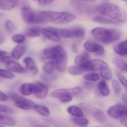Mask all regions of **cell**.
<instances>
[{"label": "cell", "mask_w": 127, "mask_h": 127, "mask_svg": "<svg viewBox=\"0 0 127 127\" xmlns=\"http://www.w3.org/2000/svg\"><path fill=\"white\" fill-rule=\"evenodd\" d=\"M45 58L55 63L56 68L61 72H64L66 69L68 61L67 54L65 50L60 46L46 48L43 51Z\"/></svg>", "instance_id": "cell-1"}, {"label": "cell", "mask_w": 127, "mask_h": 127, "mask_svg": "<svg viewBox=\"0 0 127 127\" xmlns=\"http://www.w3.org/2000/svg\"><path fill=\"white\" fill-rule=\"evenodd\" d=\"M96 9L102 14L117 21L124 23L126 21V12L116 5L105 3L97 5Z\"/></svg>", "instance_id": "cell-2"}, {"label": "cell", "mask_w": 127, "mask_h": 127, "mask_svg": "<svg viewBox=\"0 0 127 127\" xmlns=\"http://www.w3.org/2000/svg\"><path fill=\"white\" fill-rule=\"evenodd\" d=\"M91 34L94 37L105 44L112 43L121 37V33L119 30L101 27L94 29Z\"/></svg>", "instance_id": "cell-3"}, {"label": "cell", "mask_w": 127, "mask_h": 127, "mask_svg": "<svg viewBox=\"0 0 127 127\" xmlns=\"http://www.w3.org/2000/svg\"><path fill=\"white\" fill-rule=\"evenodd\" d=\"M49 20V21L56 24L67 23L74 21L75 17L67 12H56L50 11L41 12Z\"/></svg>", "instance_id": "cell-4"}, {"label": "cell", "mask_w": 127, "mask_h": 127, "mask_svg": "<svg viewBox=\"0 0 127 127\" xmlns=\"http://www.w3.org/2000/svg\"><path fill=\"white\" fill-rule=\"evenodd\" d=\"M24 20L30 24H43L48 23L49 20L41 12H34L28 7H24L22 10Z\"/></svg>", "instance_id": "cell-5"}, {"label": "cell", "mask_w": 127, "mask_h": 127, "mask_svg": "<svg viewBox=\"0 0 127 127\" xmlns=\"http://www.w3.org/2000/svg\"><path fill=\"white\" fill-rule=\"evenodd\" d=\"M79 106L82 110L100 123L103 124L107 122L105 114L101 110L94 107L86 103H81Z\"/></svg>", "instance_id": "cell-6"}, {"label": "cell", "mask_w": 127, "mask_h": 127, "mask_svg": "<svg viewBox=\"0 0 127 127\" xmlns=\"http://www.w3.org/2000/svg\"><path fill=\"white\" fill-rule=\"evenodd\" d=\"M12 98L14 102L15 105L23 110H32L34 109L37 104L34 101L16 94H13Z\"/></svg>", "instance_id": "cell-7"}, {"label": "cell", "mask_w": 127, "mask_h": 127, "mask_svg": "<svg viewBox=\"0 0 127 127\" xmlns=\"http://www.w3.org/2000/svg\"><path fill=\"white\" fill-rule=\"evenodd\" d=\"M107 112L111 117L117 119L127 117V106L121 104L113 105L107 110Z\"/></svg>", "instance_id": "cell-8"}, {"label": "cell", "mask_w": 127, "mask_h": 127, "mask_svg": "<svg viewBox=\"0 0 127 127\" xmlns=\"http://www.w3.org/2000/svg\"><path fill=\"white\" fill-rule=\"evenodd\" d=\"M34 28L52 41L59 42L61 40L60 30L57 28L53 27H47L45 29L38 27Z\"/></svg>", "instance_id": "cell-9"}, {"label": "cell", "mask_w": 127, "mask_h": 127, "mask_svg": "<svg viewBox=\"0 0 127 127\" xmlns=\"http://www.w3.org/2000/svg\"><path fill=\"white\" fill-rule=\"evenodd\" d=\"M60 34L64 37H82L85 35V31L82 28H74L71 29H62L60 30Z\"/></svg>", "instance_id": "cell-10"}, {"label": "cell", "mask_w": 127, "mask_h": 127, "mask_svg": "<svg viewBox=\"0 0 127 127\" xmlns=\"http://www.w3.org/2000/svg\"><path fill=\"white\" fill-rule=\"evenodd\" d=\"M107 67H108V64L102 60L98 59L90 60L85 67V71H98Z\"/></svg>", "instance_id": "cell-11"}, {"label": "cell", "mask_w": 127, "mask_h": 127, "mask_svg": "<svg viewBox=\"0 0 127 127\" xmlns=\"http://www.w3.org/2000/svg\"><path fill=\"white\" fill-rule=\"evenodd\" d=\"M84 48L86 51L89 52L95 53L99 55L104 53V47L99 44L92 41H86L84 44Z\"/></svg>", "instance_id": "cell-12"}, {"label": "cell", "mask_w": 127, "mask_h": 127, "mask_svg": "<svg viewBox=\"0 0 127 127\" xmlns=\"http://www.w3.org/2000/svg\"><path fill=\"white\" fill-rule=\"evenodd\" d=\"M5 65L6 68L12 72L21 73L27 72L26 69L22 66L20 63L11 59L6 62Z\"/></svg>", "instance_id": "cell-13"}, {"label": "cell", "mask_w": 127, "mask_h": 127, "mask_svg": "<svg viewBox=\"0 0 127 127\" xmlns=\"http://www.w3.org/2000/svg\"><path fill=\"white\" fill-rule=\"evenodd\" d=\"M90 60V56L88 53L84 52L81 55L76 56L74 61L76 66L81 67L85 72V67Z\"/></svg>", "instance_id": "cell-14"}, {"label": "cell", "mask_w": 127, "mask_h": 127, "mask_svg": "<svg viewBox=\"0 0 127 127\" xmlns=\"http://www.w3.org/2000/svg\"><path fill=\"white\" fill-rule=\"evenodd\" d=\"M36 91L35 96L37 98L40 99L45 98L48 93V88L46 85L41 82H37L35 84Z\"/></svg>", "instance_id": "cell-15"}, {"label": "cell", "mask_w": 127, "mask_h": 127, "mask_svg": "<svg viewBox=\"0 0 127 127\" xmlns=\"http://www.w3.org/2000/svg\"><path fill=\"white\" fill-rule=\"evenodd\" d=\"M20 92L24 95L28 96L32 94H34L36 91L35 84L30 83H25L21 85L20 87Z\"/></svg>", "instance_id": "cell-16"}, {"label": "cell", "mask_w": 127, "mask_h": 127, "mask_svg": "<svg viewBox=\"0 0 127 127\" xmlns=\"http://www.w3.org/2000/svg\"><path fill=\"white\" fill-rule=\"evenodd\" d=\"M26 50V46L25 44H18L16 46L12 51V56L15 60H19L23 55Z\"/></svg>", "instance_id": "cell-17"}, {"label": "cell", "mask_w": 127, "mask_h": 127, "mask_svg": "<svg viewBox=\"0 0 127 127\" xmlns=\"http://www.w3.org/2000/svg\"><path fill=\"white\" fill-rule=\"evenodd\" d=\"M24 62L26 64L27 69L30 70L32 74L36 75L38 73V69L36 65V62L33 59L30 57L25 58L24 59Z\"/></svg>", "instance_id": "cell-18"}, {"label": "cell", "mask_w": 127, "mask_h": 127, "mask_svg": "<svg viewBox=\"0 0 127 127\" xmlns=\"http://www.w3.org/2000/svg\"><path fill=\"white\" fill-rule=\"evenodd\" d=\"M113 49L117 54L120 55H126L127 53V40L114 44Z\"/></svg>", "instance_id": "cell-19"}, {"label": "cell", "mask_w": 127, "mask_h": 127, "mask_svg": "<svg viewBox=\"0 0 127 127\" xmlns=\"http://www.w3.org/2000/svg\"><path fill=\"white\" fill-rule=\"evenodd\" d=\"M18 0H0V9L3 11L11 10L14 8Z\"/></svg>", "instance_id": "cell-20"}, {"label": "cell", "mask_w": 127, "mask_h": 127, "mask_svg": "<svg viewBox=\"0 0 127 127\" xmlns=\"http://www.w3.org/2000/svg\"><path fill=\"white\" fill-rule=\"evenodd\" d=\"M113 64L122 71L127 72V62L126 60L119 58H115L113 60Z\"/></svg>", "instance_id": "cell-21"}, {"label": "cell", "mask_w": 127, "mask_h": 127, "mask_svg": "<svg viewBox=\"0 0 127 127\" xmlns=\"http://www.w3.org/2000/svg\"><path fill=\"white\" fill-rule=\"evenodd\" d=\"M98 88L100 94L104 96H108L110 93L109 87L104 80L100 81L98 85Z\"/></svg>", "instance_id": "cell-22"}, {"label": "cell", "mask_w": 127, "mask_h": 127, "mask_svg": "<svg viewBox=\"0 0 127 127\" xmlns=\"http://www.w3.org/2000/svg\"><path fill=\"white\" fill-rule=\"evenodd\" d=\"M67 112L75 117H83L84 114L81 108L77 106H70L67 109Z\"/></svg>", "instance_id": "cell-23"}, {"label": "cell", "mask_w": 127, "mask_h": 127, "mask_svg": "<svg viewBox=\"0 0 127 127\" xmlns=\"http://www.w3.org/2000/svg\"><path fill=\"white\" fill-rule=\"evenodd\" d=\"M93 21L98 23L105 24H119L117 21L103 17L98 16L93 18Z\"/></svg>", "instance_id": "cell-24"}, {"label": "cell", "mask_w": 127, "mask_h": 127, "mask_svg": "<svg viewBox=\"0 0 127 127\" xmlns=\"http://www.w3.org/2000/svg\"><path fill=\"white\" fill-rule=\"evenodd\" d=\"M0 124L7 126H14L16 124V122L12 117L0 114Z\"/></svg>", "instance_id": "cell-25"}, {"label": "cell", "mask_w": 127, "mask_h": 127, "mask_svg": "<svg viewBox=\"0 0 127 127\" xmlns=\"http://www.w3.org/2000/svg\"><path fill=\"white\" fill-rule=\"evenodd\" d=\"M34 110L39 114L43 116H47L50 114L49 108L44 105L36 104Z\"/></svg>", "instance_id": "cell-26"}, {"label": "cell", "mask_w": 127, "mask_h": 127, "mask_svg": "<svg viewBox=\"0 0 127 127\" xmlns=\"http://www.w3.org/2000/svg\"><path fill=\"white\" fill-rule=\"evenodd\" d=\"M68 93H69L68 89H58L52 92L50 96L52 98L59 99Z\"/></svg>", "instance_id": "cell-27"}, {"label": "cell", "mask_w": 127, "mask_h": 127, "mask_svg": "<svg viewBox=\"0 0 127 127\" xmlns=\"http://www.w3.org/2000/svg\"><path fill=\"white\" fill-rule=\"evenodd\" d=\"M55 68V64L52 61L46 62L42 67L43 70L48 74L52 73Z\"/></svg>", "instance_id": "cell-28"}, {"label": "cell", "mask_w": 127, "mask_h": 127, "mask_svg": "<svg viewBox=\"0 0 127 127\" xmlns=\"http://www.w3.org/2000/svg\"><path fill=\"white\" fill-rule=\"evenodd\" d=\"M73 121L75 124L82 127H86L89 124L88 120L82 117H75L73 118Z\"/></svg>", "instance_id": "cell-29"}, {"label": "cell", "mask_w": 127, "mask_h": 127, "mask_svg": "<svg viewBox=\"0 0 127 127\" xmlns=\"http://www.w3.org/2000/svg\"><path fill=\"white\" fill-rule=\"evenodd\" d=\"M68 72L73 75H77L82 74L84 72L81 67L76 66H71L68 68Z\"/></svg>", "instance_id": "cell-30"}, {"label": "cell", "mask_w": 127, "mask_h": 127, "mask_svg": "<svg viewBox=\"0 0 127 127\" xmlns=\"http://www.w3.org/2000/svg\"><path fill=\"white\" fill-rule=\"evenodd\" d=\"M101 75L102 77L106 80H110L113 76L112 71L108 67L103 68L101 70Z\"/></svg>", "instance_id": "cell-31"}, {"label": "cell", "mask_w": 127, "mask_h": 127, "mask_svg": "<svg viewBox=\"0 0 127 127\" xmlns=\"http://www.w3.org/2000/svg\"><path fill=\"white\" fill-rule=\"evenodd\" d=\"M25 34L27 36L30 37H37L40 36V32L34 28H29L26 30Z\"/></svg>", "instance_id": "cell-32"}, {"label": "cell", "mask_w": 127, "mask_h": 127, "mask_svg": "<svg viewBox=\"0 0 127 127\" xmlns=\"http://www.w3.org/2000/svg\"><path fill=\"white\" fill-rule=\"evenodd\" d=\"M0 76L5 79H12L15 76L10 70L0 69Z\"/></svg>", "instance_id": "cell-33"}, {"label": "cell", "mask_w": 127, "mask_h": 127, "mask_svg": "<svg viewBox=\"0 0 127 127\" xmlns=\"http://www.w3.org/2000/svg\"><path fill=\"white\" fill-rule=\"evenodd\" d=\"M84 78L87 81H96L99 79V76L96 73H90L85 74Z\"/></svg>", "instance_id": "cell-34"}, {"label": "cell", "mask_w": 127, "mask_h": 127, "mask_svg": "<svg viewBox=\"0 0 127 127\" xmlns=\"http://www.w3.org/2000/svg\"><path fill=\"white\" fill-rule=\"evenodd\" d=\"M5 27L7 32L9 33H12L15 30V26L12 21L9 20H7L5 23Z\"/></svg>", "instance_id": "cell-35"}, {"label": "cell", "mask_w": 127, "mask_h": 127, "mask_svg": "<svg viewBox=\"0 0 127 127\" xmlns=\"http://www.w3.org/2000/svg\"><path fill=\"white\" fill-rule=\"evenodd\" d=\"M13 41L17 43L21 44L25 40V36L19 34H15L12 37Z\"/></svg>", "instance_id": "cell-36"}, {"label": "cell", "mask_w": 127, "mask_h": 127, "mask_svg": "<svg viewBox=\"0 0 127 127\" xmlns=\"http://www.w3.org/2000/svg\"><path fill=\"white\" fill-rule=\"evenodd\" d=\"M9 60H10V56L5 51L0 50V61L5 63Z\"/></svg>", "instance_id": "cell-37"}, {"label": "cell", "mask_w": 127, "mask_h": 127, "mask_svg": "<svg viewBox=\"0 0 127 127\" xmlns=\"http://www.w3.org/2000/svg\"><path fill=\"white\" fill-rule=\"evenodd\" d=\"M14 111V109L11 107L3 105H0V113H11Z\"/></svg>", "instance_id": "cell-38"}, {"label": "cell", "mask_w": 127, "mask_h": 127, "mask_svg": "<svg viewBox=\"0 0 127 127\" xmlns=\"http://www.w3.org/2000/svg\"><path fill=\"white\" fill-rule=\"evenodd\" d=\"M59 101L62 103H66L70 102L72 99V96L70 94L68 93L65 94L62 97L59 98Z\"/></svg>", "instance_id": "cell-39"}, {"label": "cell", "mask_w": 127, "mask_h": 127, "mask_svg": "<svg viewBox=\"0 0 127 127\" xmlns=\"http://www.w3.org/2000/svg\"><path fill=\"white\" fill-rule=\"evenodd\" d=\"M112 87L115 93L117 94L120 93L121 91V87L120 84L117 80H113L112 81Z\"/></svg>", "instance_id": "cell-40"}, {"label": "cell", "mask_w": 127, "mask_h": 127, "mask_svg": "<svg viewBox=\"0 0 127 127\" xmlns=\"http://www.w3.org/2000/svg\"><path fill=\"white\" fill-rule=\"evenodd\" d=\"M69 93L70 94V95L72 96H77L80 94L82 91V90L80 88L75 87L73 88H70L68 89Z\"/></svg>", "instance_id": "cell-41"}, {"label": "cell", "mask_w": 127, "mask_h": 127, "mask_svg": "<svg viewBox=\"0 0 127 127\" xmlns=\"http://www.w3.org/2000/svg\"><path fill=\"white\" fill-rule=\"evenodd\" d=\"M117 77L119 79V80L120 82L126 88H127V80L123 76L122 74H117Z\"/></svg>", "instance_id": "cell-42"}, {"label": "cell", "mask_w": 127, "mask_h": 127, "mask_svg": "<svg viewBox=\"0 0 127 127\" xmlns=\"http://www.w3.org/2000/svg\"><path fill=\"white\" fill-rule=\"evenodd\" d=\"M34 1L38 2L42 5H48L52 3L55 0H33Z\"/></svg>", "instance_id": "cell-43"}, {"label": "cell", "mask_w": 127, "mask_h": 127, "mask_svg": "<svg viewBox=\"0 0 127 127\" xmlns=\"http://www.w3.org/2000/svg\"><path fill=\"white\" fill-rule=\"evenodd\" d=\"M8 99V96L3 92L0 91V101H5Z\"/></svg>", "instance_id": "cell-44"}, {"label": "cell", "mask_w": 127, "mask_h": 127, "mask_svg": "<svg viewBox=\"0 0 127 127\" xmlns=\"http://www.w3.org/2000/svg\"><path fill=\"white\" fill-rule=\"evenodd\" d=\"M85 85L86 88L88 89H91L94 86V84L93 82H86L85 83Z\"/></svg>", "instance_id": "cell-45"}, {"label": "cell", "mask_w": 127, "mask_h": 127, "mask_svg": "<svg viewBox=\"0 0 127 127\" xmlns=\"http://www.w3.org/2000/svg\"><path fill=\"white\" fill-rule=\"evenodd\" d=\"M120 122L122 125L125 126H127V120L126 117L122 118L120 120Z\"/></svg>", "instance_id": "cell-46"}, {"label": "cell", "mask_w": 127, "mask_h": 127, "mask_svg": "<svg viewBox=\"0 0 127 127\" xmlns=\"http://www.w3.org/2000/svg\"><path fill=\"white\" fill-rule=\"evenodd\" d=\"M4 40V36L2 34L0 33V45L2 44L3 43Z\"/></svg>", "instance_id": "cell-47"}, {"label": "cell", "mask_w": 127, "mask_h": 127, "mask_svg": "<svg viewBox=\"0 0 127 127\" xmlns=\"http://www.w3.org/2000/svg\"><path fill=\"white\" fill-rule=\"evenodd\" d=\"M127 95L126 94H124L122 96V99L125 102H127Z\"/></svg>", "instance_id": "cell-48"}, {"label": "cell", "mask_w": 127, "mask_h": 127, "mask_svg": "<svg viewBox=\"0 0 127 127\" xmlns=\"http://www.w3.org/2000/svg\"><path fill=\"white\" fill-rule=\"evenodd\" d=\"M81 0L85 1V2H93L95 1V0Z\"/></svg>", "instance_id": "cell-49"}, {"label": "cell", "mask_w": 127, "mask_h": 127, "mask_svg": "<svg viewBox=\"0 0 127 127\" xmlns=\"http://www.w3.org/2000/svg\"><path fill=\"white\" fill-rule=\"evenodd\" d=\"M122 1H125V2H126L127 0H122Z\"/></svg>", "instance_id": "cell-50"}, {"label": "cell", "mask_w": 127, "mask_h": 127, "mask_svg": "<svg viewBox=\"0 0 127 127\" xmlns=\"http://www.w3.org/2000/svg\"><path fill=\"white\" fill-rule=\"evenodd\" d=\"M1 126H2L1 125H0V127H1Z\"/></svg>", "instance_id": "cell-51"}]
</instances>
